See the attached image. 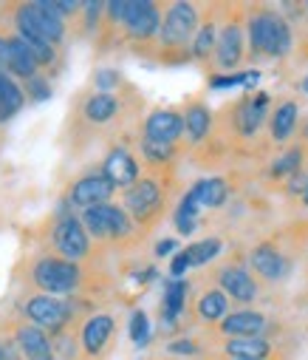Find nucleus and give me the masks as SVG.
<instances>
[{
  "mask_svg": "<svg viewBox=\"0 0 308 360\" xmlns=\"http://www.w3.org/2000/svg\"><path fill=\"white\" fill-rule=\"evenodd\" d=\"M82 224L88 236L99 241H122L136 230V221L130 219V213L122 205H111V202L82 210Z\"/></svg>",
  "mask_w": 308,
  "mask_h": 360,
  "instance_id": "nucleus-8",
  "label": "nucleus"
},
{
  "mask_svg": "<svg viewBox=\"0 0 308 360\" xmlns=\"http://www.w3.org/2000/svg\"><path fill=\"white\" fill-rule=\"evenodd\" d=\"M26 40V37H23ZM26 46L32 49V54L37 57L40 65H51L54 63V46L51 43H43V40H26Z\"/></svg>",
  "mask_w": 308,
  "mask_h": 360,
  "instance_id": "nucleus-38",
  "label": "nucleus"
},
{
  "mask_svg": "<svg viewBox=\"0 0 308 360\" xmlns=\"http://www.w3.org/2000/svg\"><path fill=\"white\" fill-rule=\"evenodd\" d=\"M130 340L136 346H147L150 343V321H147V315L142 309H133V315H130Z\"/></svg>",
  "mask_w": 308,
  "mask_h": 360,
  "instance_id": "nucleus-34",
  "label": "nucleus"
},
{
  "mask_svg": "<svg viewBox=\"0 0 308 360\" xmlns=\"http://www.w3.org/2000/svg\"><path fill=\"white\" fill-rule=\"evenodd\" d=\"M102 173H105L111 182H114L116 188H122V191L133 188L139 179H142V170H139L136 156H133L128 148H122V145H116V148L108 150L105 162H102Z\"/></svg>",
  "mask_w": 308,
  "mask_h": 360,
  "instance_id": "nucleus-18",
  "label": "nucleus"
},
{
  "mask_svg": "<svg viewBox=\"0 0 308 360\" xmlns=\"http://www.w3.org/2000/svg\"><path fill=\"white\" fill-rule=\"evenodd\" d=\"M302 23L308 26V4H305V15H302Z\"/></svg>",
  "mask_w": 308,
  "mask_h": 360,
  "instance_id": "nucleus-44",
  "label": "nucleus"
},
{
  "mask_svg": "<svg viewBox=\"0 0 308 360\" xmlns=\"http://www.w3.org/2000/svg\"><path fill=\"white\" fill-rule=\"evenodd\" d=\"M114 332H116V318L108 315V312H99V315H91L82 326V349L88 357H99L102 352L108 349V343L114 340Z\"/></svg>",
  "mask_w": 308,
  "mask_h": 360,
  "instance_id": "nucleus-20",
  "label": "nucleus"
},
{
  "mask_svg": "<svg viewBox=\"0 0 308 360\" xmlns=\"http://www.w3.org/2000/svg\"><path fill=\"white\" fill-rule=\"evenodd\" d=\"M221 252H224V238H218V236L201 238V241H195V244H187V247H184V255H187L189 269H195V266H207V264H210V261H215Z\"/></svg>",
  "mask_w": 308,
  "mask_h": 360,
  "instance_id": "nucleus-30",
  "label": "nucleus"
},
{
  "mask_svg": "<svg viewBox=\"0 0 308 360\" xmlns=\"http://www.w3.org/2000/svg\"><path fill=\"white\" fill-rule=\"evenodd\" d=\"M116 193V185L111 182V179L105 176V173H88V176H82L79 182L71 188V193H68V205L71 207H82V210H88V207H96V205H108V199Z\"/></svg>",
  "mask_w": 308,
  "mask_h": 360,
  "instance_id": "nucleus-13",
  "label": "nucleus"
},
{
  "mask_svg": "<svg viewBox=\"0 0 308 360\" xmlns=\"http://www.w3.org/2000/svg\"><path fill=\"white\" fill-rule=\"evenodd\" d=\"M227 15L218 18V46L213 65L218 71H235L246 57V15L243 6H224Z\"/></svg>",
  "mask_w": 308,
  "mask_h": 360,
  "instance_id": "nucleus-4",
  "label": "nucleus"
},
{
  "mask_svg": "<svg viewBox=\"0 0 308 360\" xmlns=\"http://www.w3.org/2000/svg\"><path fill=\"white\" fill-rule=\"evenodd\" d=\"M297 122H300V103L297 100H280L274 105V111L269 114V139L274 145H283V142H291L294 131H297Z\"/></svg>",
  "mask_w": 308,
  "mask_h": 360,
  "instance_id": "nucleus-23",
  "label": "nucleus"
},
{
  "mask_svg": "<svg viewBox=\"0 0 308 360\" xmlns=\"http://www.w3.org/2000/svg\"><path fill=\"white\" fill-rule=\"evenodd\" d=\"M173 224H175L178 236H192L198 230V224H201V205L195 202V196L189 191L181 196V202H178V207L173 213Z\"/></svg>",
  "mask_w": 308,
  "mask_h": 360,
  "instance_id": "nucleus-31",
  "label": "nucleus"
},
{
  "mask_svg": "<svg viewBox=\"0 0 308 360\" xmlns=\"http://www.w3.org/2000/svg\"><path fill=\"white\" fill-rule=\"evenodd\" d=\"M260 79V71H241V74H213L210 77V88H229V85H246L255 88V82Z\"/></svg>",
  "mask_w": 308,
  "mask_h": 360,
  "instance_id": "nucleus-33",
  "label": "nucleus"
},
{
  "mask_svg": "<svg viewBox=\"0 0 308 360\" xmlns=\"http://www.w3.org/2000/svg\"><path fill=\"white\" fill-rule=\"evenodd\" d=\"M23 315L34 326H40L43 332H54L57 335L71 321V307L62 304V301H57V298H51V295H34V298L26 301Z\"/></svg>",
  "mask_w": 308,
  "mask_h": 360,
  "instance_id": "nucleus-11",
  "label": "nucleus"
},
{
  "mask_svg": "<svg viewBox=\"0 0 308 360\" xmlns=\"http://www.w3.org/2000/svg\"><path fill=\"white\" fill-rule=\"evenodd\" d=\"M175 247H178L175 238H164V241L156 244V255H159V258H161V255H170V252H175Z\"/></svg>",
  "mask_w": 308,
  "mask_h": 360,
  "instance_id": "nucleus-39",
  "label": "nucleus"
},
{
  "mask_svg": "<svg viewBox=\"0 0 308 360\" xmlns=\"http://www.w3.org/2000/svg\"><path fill=\"white\" fill-rule=\"evenodd\" d=\"M125 111V100L122 97H114V94H88L85 103H82V117L91 122V125H105L111 120H116L119 114Z\"/></svg>",
  "mask_w": 308,
  "mask_h": 360,
  "instance_id": "nucleus-25",
  "label": "nucleus"
},
{
  "mask_svg": "<svg viewBox=\"0 0 308 360\" xmlns=\"http://www.w3.org/2000/svg\"><path fill=\"white\" fill-rule=\"evenodd\" d=\"M15 338H18L20 352L26 354V360H54L51 340L40 326H34V323L32 326H18Z\"/></svg>",
  "mask_w": 308,
  "mask_h": 360,
  "instance_id": "nucleus-28",
  "label": "nucleus"
},
{
  "mask_svg": "<svg viewBox=\"0 0 308 360\" xmlns=\"http://www.w3.org/2000/svg\"><path fill=\"white\" fill-rule=\"evenodd\" d=\"M122 82H125V77L116 68H99V71H93V85L99 88V94L114 91V88H119Z\"/></svg>",
  "mask_w": 308,
  "mask_h": 360,
  "instance_id": "nucleus-35",
  "label": "nucleus"
},
{
  "mask_svg": "<svg viewBox=\"0 0 308 360\" xmlns=\"http://www.w3.org/2000/svg\"><path fill=\"white\" fill-rule=\"evenodd\" d=\"M221 360H238V357H221Z\"/></svg>",
  "mask_w": 308,
  "mask_h": 360,
  "instance_id": "nucleus-45",
  "label": "nucleus"
},
{
  "mask_svg": "<svg viewBox=\"0 0 308 360\" xmlns=\"http://www.w3.org/2000/svg\"><path fill=\"white\" fill-rule=\"evenodd\" d=\"M142 136L145 139H156V142H167V145H178L187 136L184 134V114L173 111V108L150 111L145 125H142Z\"/></svg>",
  "mask_w": 308,
  "mask_h": 360,
  "instance_id": "nucleus-15",
  "label": "nucleus"
},
{
  "mask_svg": "<svg viewBox=\"0 0 308 360\" xmlns=\"http://www.w3.org/2000/svg\"><path fill=\"white\" fill-rule=\"evenodd\" d=\"M291 46H294V32H291V23L286 20V15L280 9L266 6V4L249 6V15H246V54H249V60H257V57L280 60L291 51Z\"/></svg>",
  "mask_w": 308,
  "mask_h": 360,
  "instance_id": "nucleus-2",
  "label": "nucleus"
},
{
  "mask_svg": "<svg viewBox=\"0 0 308 360\" xmlns=\"http://www.w3.org/2000/svg\"><path fill=\"white\" fill-rule=\"evenodd\" d=\"M218 6H213V15L201 18L198 34L192 40V60L195 63H213L215 57V46H218V18H215Z\"/></svg>",
  "mask_w": 308,
  "mask_h": 360,
  "instance_id": "nucleus-26",
  "label": "nucleus"
},
{
  "mask_svg": "<svg viewBox=\"0 0 308 360\" xmlns=\"http://www.w3.org/2000/svg\"><path fill=\"white\" fill-rule=\"evenodd\" d=\"M300 207L308 210V185H305V191H302V196H300Z\"/></svg>",
  "mask_w": 308,
  "mask_h": 360,
  "instance_id": "nucleus-42",
  "label": "nucleus"
},
{
  "mask_svg": "<svg viewBox=\"0 0 308 360\" xmlns=\"http://www.w3.org/2000/svg\"><path fill=\"white\" fill-rule=\"evenodd\" d=\"M224 357L238 360H283V346L266 335L257 338H227L224 340Z\"/></svg>",
  "mask_w": 308,
  "mask_h": 360,
  "instance_id": "nucleus-16",
  "label": "nucleus"
},
{
  "mask_svg": "<svg viewBox=\"0 0 308 360\" xmlns=\"http://www.w3.org/2000/svg\"><path fill=\"white\" fill-rule=\"evenodd\" d=\"M54 247H57L60 258H68V261L85 258L91 252V244H88V230H85L82 219L62 216L54 227Z\"/></svg>",
  "mask_w": 308,
  "mask_h": 360,
  "instance_id": "nucleus-12",
  "label": "nucleus"
},
{
  "mask_svg": "<svg viewBox=\"0 0 308 360\" xmlns=\"http://www.w3.org/2000/svg\"><path fill=\"white\" fill-rule=\"evenodd\" d=\"M229 315V298L218 290V287H210V290H201V295L195 298V307H192V318L203 326H218L224 318Z\"/></svg>",
  "mask_w": 308,
  "mask_h": 360,
  "instance_id": "nucleus-24",
  "label": "nucleus"
},
{
  "mask_svg": "<svg viewBox=\"0 0 308 360\" xmlns=\"http://www.w3.org/2000/svg\"><path fill=\"white\" fill-rule=\"evenodd\" d=\"M201 18L203 15H201L198 4H187V0L167 4L153 57L159 63H164V65H184V63H189L192 60V40L198 34Z\"/></svg>",
  "mask_w": 308,
  "mask_h": 360,
  "instance_id": "nucleus-1",
  "label": "nucleus"
},
{
  "mask_svg": "<svg viewBox=\"0 0 308 360\" xmlns=\"http://www.w3.org/2000/svg\"><path fill=\"white\" fill-rule=\"evenodd\" d=\"M18 32L26 40H43V43H62L65 37V20L51 9V0H37V4L18 6Z\"/></svg>",
  "mask_w": 308,
  "mask_h": 360,
  "instance_id": "nucleus-5",
  "label": "nucleus"
},
{
  "mask_svg": "<svg viewBox=\"0 0 308 360\" xmlns=\"http://www.w3.org/2000/svg\"><path fill=\"white\" fill-rule=\"evenodd\" d=\"M213 278H215V287L229 301H235V304H243L246 307V304H255L257 295H260L257 278L252 276L249 264H243L241 258H229L227 264H221L215 273H213Z\"/></svg>",
  "mask_w": 308,
  "mask_h": 360,
  "instance_id": "nucleus-9",
  "label": "nucleus"
},
{
  "mask_svg": "<svg viewBox=\"0 0 308 360\" xmlns=\"http://www.w3.org/2000/svg\"><path fill=\"white\" fill-rule=\"evenodd\" d=\"M189 193L195 196L201 210H221L232 196V182L224 176H203L189 188Z\"/></svg>",
  "mask_w": 308,
  "mask_h": 360,
  "instance_id": "nucleus-22",
  "label": "nucleus"
},
{
  "mask_svg": "<svg viewBox=\"0 0 308 360\" xmlns=\"http://www.w3.org/2000/svg\"><path fill=\"white\" fill-rule=\"evenodd\" d=\"M23 91H20V88L4 74V71H0V122H4V120H12L20 108H23Z\"/></svg>",
  "mask_w": 308,
  "mask_h": 360,
  "instance_id": "nucleus-32",
  "label": "nucleus"
},
{
  "mask_svg": "<svg viewBox=\"0 0 308 360\" xmlns=\"http://www.w3.org/2000/svg\"><path fill=\"white\" fill-rule=\"evenodd\" d=\"M164 9L161 4L153 0H133L128 20H125V37L128 43L136 46V51L142 54H153L156 51V40L161 32V20H164Z\"/></svg>",
  "mask_w": 308,
  "mask_h": 360,
  "instance_id": "nucleus-6",
  "label": "nucleus"
},
{
  "mask_svg": "<svg viewBox=\"0 0 308 360\" xmlns=\"http://www.w3.org/2000/svg\"><path fill=\"white\" fill-rule=\"evenodd\" d=\"M9 63V37L0 34V68H6Z\"/></svg>",
  "mask_w": 308,
  "mask_h": 360,
  "instance_id": "nucleus-41",
  "label": "nucleus"
},
{
  "mask_svg": "<svg viewBox=\"0 0 308 360\" xmlns=\"http://www.w3.org/2000/svg\"><path fill=\"white\" fill-rule=\"evenodd\" d=\"M26 94H29V100H32V103H46V100L51 97L48 79H43V77H34V79H29V85H26Z\"/></svg>",
  "mask_w": 308,
  "mask_h": 360,
  "instance_id": "nucleus-37",
  "label": "nucleus"
},
{
  "mask_svg": "<svg viewBox=\"0 0 308 360\" xmlns=\"http://www.w3.org/2000/svg\"><path fill=\"white\" fill-rule=\"evenodd\" d=\"M167 179L159 176H142L133 188L125 191L122 207L130 213V219L136 221V227L150 230L153 224H159L164 207H167Z\"/></svg>",
  "mask_w": 308,
  "mask_h": 360,
  "instance_id": "nucleus-3",
  "label": "nucleus"
},
{
  "mask_svg": "<svg viewBox=\"0 0 308 360\" xmlns=\"http://www.w3.org/2000/svg\"><path fill=\"white\" fill-rule=\"evenodd\" d=\"M167 352L175 354V357H195L201 352V346L192 338H178V340H170L167 343Z\"/></svg>",
  "mask_w": 308,
  "mask_h": 360,
  "instance_id": "nucleus-36",
  "label": "nucleus"
},
{
  "mask_svg": "<svg viewBox=\"0 0 308 360\" xmlns=\"http://www.w3.org/2000/svg\"><path fill=\"white\" fill-rule=\"evenodd\" d=\"M305 170H308V134L297 136L294 142H288V148L283 153H277V159L269 165V179L274 185H286L288 179H294Z\"/></svg>",
  "mask_w": 308,
  "mask_h": 360,
  "instance_id": "nucleus-14",
  "label": "nucleus"
},
{
  "mask_svg": "<svg viewBox=\"0 0 308 360\" xmlns=\"http://www.w3.org/2000/svg\"><path fill=\"white\" fill-rule=\"evenodd\" d=\"M215 131V114L203 97H192L184 105V134L189 145H203Z\"/></svg>",
  "mask_w": 308,
  "mask_h": 360,
  "instance_id": "nucleus-17",
  "label": "nucleus"
},
{
  "mask_svg": "<svg viewBox=\"0 0 308 360\" xmlns=\"http://www.w3.org/2000/svg\"><path fill=\"white\" fill-rule=\"evenodd\" d=\"M79 266L76 261H68V258H60V255H48V258H40L34 264V284L40 290H46L48 295H68L79 287Z\"/></svg>",
  "mask_w": 308,
  "mask_h": 360,
  "instance_id": "nucleus-10",
  "label": "nucleus"
},
{
  "mask_svg": "<svg viewBox=\"0 0 308 360\" xmlns=\"http://www.w3.org/2000/svg\"><path fill=\"white\" fill-rule=\"evenodd\" d=\"M6 68L15 77H23V79H34L37 77L40 63H37V57L32 54V49L26 46V40L20 34L9 37V63H6Z\"/></svg>",
  "mask_w": 308,
  "mask_h": 360,
  "instance_id": "nucleus-29",
  "label": "nucleus"
},
{
  "mask_svg": "<svg viewBox=\"0 0 308 360\" xmlns=\"http://www.w3.org/2000/svg\"><path fill=\"white\" fill-rule=\"evenodd\" d=\"M139 153L150 170V176L159 179H170L173 165L178 159V145H167V142H156V139H139Z\"/></svg>",
  "mask_w": 308,
  "mask_h": 360,
  "instance_id": "nucleus-21",
  "label": "nucleus"
},
{
  "mask_svg": "<svg viewBox=\"0 0 308 360\" xmlns=\"http://www.w3.org/2000/svg\"><path fill=\"white\" fill-rule=\"evenodd\" d=\"M0 360H20V354L15 352V346H12V343L0 340Z\"/></svg>",
  "mask_w": 308,
  "mask_h": 360,
  "instance_id": "nucleus-40",
  "label": "nucleus"
},
{
  "mask_svg": "<svg viewBox=\"0 0 308 360\" xmlns=\"http://www.w3.org/2000/svg\"><path fill=\"white\" fill-rule=\"evenodd\" d=\"M300 91H302V94H308V74L300 79Z\"/></svg>",
  "mask_w": 308,
  "mask_h": 360,
  "instance_id": "nucleus-43",
  "label": "nucleus"
},
{
  "mask_svg": "<svg viewBox=\"0 0 308 360\" xmlns=\"http://www.w3.org/2000/svg\"><path fill=\"white\" fill-rule=\"evenodd\" d=\"M269 323H272V321H269L263 312L246 307V309L229 312V315L218 323V332L224 335V340H227V338H257V335H266Z\"/></svg>",
  "mask_w": 308,
  "mask_h": 360,
  "instance_id": "nucleus-19",
  "label": "nucleus"
},
{
  "mask_svg": "<svg viewBox=\"0 0 308 360\" xmlns=\"http://www.w3.org/2000/svg\"><path fill=\"white\" fill-rule=\"evenodd\" d=\"M246 264L252 269V276L257 281H266V284H280L291 276V266H294V258L286 252V247L277 241V238H263L257 241L249 252H246Z\"/></svg>",
  "mask_w": 308,
  "mask_h": 360,
  "instance_id": "nucleus-7",
  "label": "nucleus"
},
{
  "mask_svg": "<svg viewBox=\"0 0 308 360\" xmlns=\"http://www.w3.org/2000/svg\"><path fill=\"white\" fill-rule=\"evenodd\" d=\"M189 290H192V284H189L187 278H173V281L164 284V295H161V321H164L167 326H173V323L181 318V312H184V307H187V298H189Z\"/></svg>",
  "mask_w": 308,
  "mask_h": 360,
  "instance_id": "nucleus-27",
  "label": "nucleus"
}]
</instances>
